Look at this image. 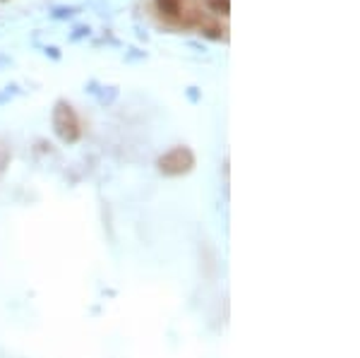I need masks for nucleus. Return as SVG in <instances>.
<instances>
[{
	"label": "nucleus",
	"mask_w": 360,
	"mask_h": 358,
	"mask_svg": "<svg viewBox=\"0 0 360 358\" xmlns=\"http://www.w3.org/2000/svg\"><path fill=\"white\" fill-rule=\"evenodd\" d=\"M118 94H120V89L118 87H99V92L94 94V97H97V102L101 106H111L118 99Z\"/></svg>",
	"instance_id": "obj_5"
},
{
	"label": "nucleus",
	"mask_w": 360,
	"mask_h": 358,
	"mask_svg": "<svg viewBox=\"0 0 360 358\" xmlns=\"http://www.w3.org/2000/svg\"><path fill=\"white\" fill-rule=\"evenodd\" d=\"M43 53L50 55L53 60H60V58H63V55H60V48H58V46H46V48H43Z\"/></svg>",
	"instance_id": "obj_11"
},
{
	"label": "nucleus",
	"mask_w": 360,
	"mask_h": 358,
	"mask_svg": "<svg viewBox=\"0 0 360 358\" xmlns=\"http://www.w3.org/2000/svg\"><path fill=\"white\" fill-rule=\"evenodd\" d=\"M8 166H10V149L5 142H0V176H3Z\"/></svg>",
	"instance_id": "obj_8"
},
{
	"label": "nucleus",
	"mask_w": 360,
	"mask_h": 358,
	"mask_svg": "<svg viewBox=\"0 0 360 358\" xmlns=\"http://www.w3.org/2000/svg\"><path fill=\"white\" fill-rule=\"evenodd\" d=\"M188 99H190L193 104L200 102V92H197V87H188Z\"/></svg>",
	"instance_id": "obj_13"
},
{
	"label": "nucleus",
	"mask_w": 360,
	"mask_h": 358,
	"mask_svg": "<svg viewBox=\"0 0 360 358\" xmlns=\"http://www.w3.org/2000/svg\"><path fill=\"white\" fill-rule=\"evenodd\" d=\"M197 250H200V270L205 274L207 279H216L219 274V255H216V248H214V243L207 236L200 238V245H197Z\"/></svg>",
	"instance_id": "obj_3"
},
{
	"label": "nucleus",
	"mask_w": 360,
	"mask_h": 358,
	"mask_svg": "<svg viewBox=\"0 0 360 358\" xmlns=\"http://www.w3.org/2000/svg\"><path fill=\"white\" fill-rule=\"evenodd\" d=\"M197 166V156L188 144H178V147L168 149L156 159V171L164 178H183L193 173Z\"/></svg>",
	"instance_id": "obj_2"
},
{
	"label": "nucleus",
	"mask_w": 360,
	"mask_h": 358,
	"mask_svg": "<svg viewBox=\"0 0 360 358\" xmlns=\"http://www.w3.org/2000/svg\"><path fill=\"white\" fill-rule=\"evenodd\" d=\"M8 68H13V58H10V55H5V53H0V72L8 70Z\"/></svg>",
	"instance_id": "obj_12"
},
{
	"label": "nucleus",
	"mask_w": 360,
	"mask_h": 358,
	"mask_svg": "<svg viewBox=\"0 0 360 358\" xmlns=\"http://www.w3.org/2000/svg\"><path fill=\"white\" fill-rule=\"evenodd\" d=\"M156 8L159 13L168 20L180 18V10H183V0H156Z\"/></svg>",
	"instance_id": "obj_4"
},
{
	"label": "nucleus",
	"mask_w": 360,
	"mask_h": 358,
	"mask_svg": "<svg viewBox=\"0 0 360 358\" xmlns=\"http://www.w3.org/2000/svg\"><path fill=\"white\" fill-rule=\"evenodd\" d=\"M202 34L209 36V39H221V29H219V27H205Z\"/></svg>",
	"instance_id": "obj_10"
},
{
	"label": "nucleus",
	"mask_w": 360,
	"mask_h": 358,
	"mask_svg": "<svg viewBox=\"0 0 360 358\" xmlns=\"http://www.w3.org/2000/svg\"><path fill=\"white\" fill-rule=\"evenodd\" d=\"M89 32H92V29H89V27H75V32H72V34H70V41H80V39H84V36H89Z\"/></svg>",
	"instance_id": "obj_9"
},
{
	"label": "nucleus",
	"mask_w": 360,
	"mask_h": 358,
	"mask_svg": "<svg viewBox=\"0 0 360 358\" xmlns=\"http://www.w3.org/2000/svg\"><path fill=\"white\" fill-rule=\"evenodd\" d=\"M207 5L214 15H223V18L230 15V0H207Z\"/></svg>",
	"instance_id": "obj_7"
},
{
	"label": "nucleus",
	"mask_w": 360,
	"mask_h": 358,
	"mask_svg": "<svg viewBox=\"0 0 360 358\" xmlns=\"http://www.w3.org/2000/svg\"><path fill=\"white\" fill-rule=\"evenodd\" d=\"M50 125H53L55 137L63 144H77L82 137V123L80 116H77L75 106L65 99H58L50 111Z\"/></svg>",
	"instance_id": "obj_1"
},
{
	"label": "nucleus",
	"mask_w": 360,
	"mask_h": 358,
	"mask_svg": "<svg viewBox=\"0 0 360 358\" xmlns=\"http://www.w3.org/2000/svg\"><path fill=\"white\" fill-rule=\"evenodd\" d=\"M77 13H80V8H75V5H55V8L50 10V18L53 20H72Z\"/></svg>",
	"instance_id": "obj_6"
}]
</instances>
